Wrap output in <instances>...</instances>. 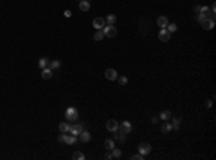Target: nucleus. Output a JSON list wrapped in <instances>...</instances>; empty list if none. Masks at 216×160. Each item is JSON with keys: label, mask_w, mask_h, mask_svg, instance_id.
Here are the masks:
<instances>
[{"label": "nucleus", "mask_w": 216, "mask_h": 160, "mask_svg": "<svg viewBox=\"0 0 216 160\" xmlns=\"http://www.w3.org/2000/svg\"><path fill=\"white\" fill-rule=\"evenodd\" d=\"M102 31H104V35L108 36V38H114V36H117V29H115L114 25H107Z\"/></svg>", "instance_id": "20e7f679"}, {"label": "nucleus", "mask_w": 216, "mask_h": 160, "mask_svg": "<svg viewBox=\"0 0 216 160\" xmlns=\"http://www.w3.org/2000/svg\"><path fill=\"white\" fill-rule=\"evenodd\" d=\"M117 79H118L120 85H127V82H128V78H127V76H120Z\"/></svg>", "instance_id": "c756f323"}, {"label": "nucleus", "mask_w": 216, "mask_h": 160, "mask_svg": "<svg viewBox=\"0 0 216 160\" xmlns=\"http://www.w3.org/2000/svg\"><path fill=\"white\" fill-rule=\"evenodd\" d=\"M200 25H202V28H203L205 31H210V29L215 28V19L206 17V19H203V20L200 22Z\"/></svg>", "instance_id": "7ed1b4c3"}, {"label": "nucleus", "mask_w": 216, "mask_h": 160, "mask_svg": "<svg viewBox=\"0 0 216 160\" xmlns=\"http://www.w3.org/2000/svg\"><path fill=\"white\" fill-rule=\"evenodd\" d=\"M82 126L84 124H74V126H71V130H69V133L71 134H74V136H79L81 133H82Z\"/></svg>", "instance_id": "1a4fd4ad"}, {"label": "nucleus", "mask_w": 216, "mask_h": 160, "mask_svg": "<svg viewBox=\"0 0 216 160\" xmlns=\"http://www.w3.org/2000/svg\"><path fill=\"white\" fill-rule=\"evenodd\" d=\"M144 157H146V156H143V154H140V153H138V154H134L131 159H133V160H144Z\"/></svg>", "instance_id": "473e14b6"}, {"label": "nucleus", "mask_w": 216, "mask_h": 160, "mask_svg": "<svg viewBox=\"0 0 216 160\" xmlns=\"http://www.w3.org/2000/svg\"><path fill=\"white\" fill-rule=\"evenodd\" d=\"M115 22H117V16H115V15H111V13H109L107 17H105V23H107V25H114Z\"/></svg>", "instance_id": "b1692460"}, {"label": "nucleus", "mask_w": 216, "mask_h": 160, "mask_svg": "<svg viewBox=\"0 0 216 160\" xmlns=\"http://www.w3.org/2000/svg\"><path fill=\"white\" fill-rule=\"evenodd\" d=\"M111 154H112V157H114V159H120L122 153H121V150H120V149H115V147H114V149L111 150Z\"/></svg>", "instance_id": "c85d7f7f"}, {"label": "nucleus", "mask_w": 216, "mask_h": 160, "mask_svg": "<svg viewBox=\"0 0 216 160\" xmlns=\"http://www.w3.org/2000/svg\"><path fill=\"white\" fill-rule=\"evenodd\" d=\"M160 130H162V133H170L173 130V127H172V124L170 123H164V124H162V127H160Z\"/></svg>", "instance_id": "5701e85b"}, {"label": "nucleus", "mask_w": 216, "mask_h": 160, "mask_svg": "<svg viewBox=\"0 0 216 160\" xmlns=\"http://www.w3.org/2000/svg\"><path fill=\"white\" fill-rule=\"evenodd\" d=\"M52 69H51V68H43L42 69V78L43 79H46V81H48V79H51V78H52Z\"/></svg>", "instance_id": "2eb2a0df"}, {"label": "nucleus", "mask_w": 216, "mask_h": 160, "mask_svg": "<svg viewBox=\"0 0 216 160\" xmlns=\"http://www.w3.org/2000/svg\"><path fill=\"white\" fill-rule=\"evenodd\" d=\"M200 7H202L200 4H196V6H194V12H196V13H199V12H200Z\"/></svg>", "instance_id": "f704fd0d"}, {"label": "nucleus", "mask_w": 216, "mask_h": 160, "mask_svg": "<svg viewBox=\"0 0 216 160\" xmlns=\"http://www.w3.org/2000/svg\"><path fill=\"white\" fill-rule=\"evenodd\" d=\"M48 65H49V59H48V58H41V59H39V68H41V69L48 68Z\"/></svg>", "instance_id": "393cba45"}, {"label": "nucleus", "mask_w": 216, "mask_h": 160, "mask_svg": "<svg viewBox=\"0 0 216 160\" xmlns=\"http://www.w3.org/2000/svg\"><path fill=\"white\" fill-rule=\"evenodd\" d=\"M105 159L111 160V159H114V157H112V154H111V153H107V154H105Z\"/></svg>", "instance_id": "c9c22d12"}, {"label": "nucleus", "mask_w": 216, "mask_h": 160, "mask_svg": "<svg viewBox=\"0 0 216 160\" xmlns=\"http://www.w3.org/2000/svg\"><path fill=\"white\" fill-rule=\"evenodd\" d=\"M89 9H91L89 0H81V1H79V10L81 12H88Z\"/></svg>", "instance_id": "f8f14e48"}, {"label": "nucleus", "mask_w": 216, "mask_h": 160, "mask_svg": "<svg viewBox=\"0 0 216 160\" xmlns=\"http://www.w3.org/2000/svg\"><path fill=\"white\" fill-rule=\"evenodd\" d=\"M104 147L107 150H112L114 147H115V141L112 139H107L105 141H104Z\"/></svg>", "instance_id": "a211bd4d"}, {"label": "nucleus", "mask_w": 216, "mask_h": 160, "mask_svg": "<svg viewBox=\"0 0 216 160\" xmlns=\"http://www.w3.org/2000/svg\"><path fill=\"white\" fill-rule=\"evenodd\" d=\"M79 140H81L82 143H88V141L91 140V133H89V131H84V130H82V133L79 134Z\"/></svg>", "instance_id": "4468645a"}, {"label": "nucleus", "mask_w": 216, "mask_h": 160, "mask_svg": "<svg viewBox=\"0 0 216 160\" xmlns=\"http://www.w3.org/2000/svg\"><path fill=\"white\" fill-rule=\"evenodd\" d=\"M194 17H196V20H197V22H202L203 19H206V16L203 15V13H196V16H194Z\"/></svg>", "instance_id": "7c9ffc66"}, {"label": "nucleus", "mask_w": 216, "mask_h": 160, "mask_svg": "<svg viewBox=\"0 0 216 160\" xmlns=\"http://www.w3.org/2000/svg\"><path fill=\"white\" fill-rule=\"evenodd\" d=\"M159 117L162 118V120H164V121H167V120H170V118H172V113H170L169 110H164V111L160 113V116H159Z\"/></svg>", "instance_id": "aec40b11"}, {"label": "nucleus", "mask_w": 216, "mask_h": 160, "mask_svg": "<svg viewBox=\"0 0 216 160\" xmlns=\"http://www.w3.org/2000/svg\"><path fill=\"white\" fill-rule=\"evenodd\" d=\"M76 141H78V139H76V136H74V134H71V136H68L66 134V139H65V144H75Z\"/></svg>", "instance_id": "6ab92c4d"}, {"label": "nucleus", "mask_w": 216, "mask_h": 160, "mask_svg": "<svg viewBox=\"0 0 216 160\" xmlns=\"http://www.w3.org/2000/svg\"><path fill=\"white\" fill-rule=\"evenodd\" d=\"M151 151V146L150 143H147V141H143L138 144V153L143 154V156H147V154H150Z\"/></svg>", "instance_id": "f03ea898"}, {"label": "nucleus", "mask_w": 216, "mask_h": 160, "mask_svg": "<svg viewBox=\"0 0 216 160\" xmlns=\"http://www.w3.org/2000/svg\"><path fill=\"white\" fill-rule=\"evenodd\" d=\"M104 36H105V35H104V31H102V29H98L97 32L92 35V39L98 42V41H102V39H104Z\"/></svg>", "instance_id": "f3484780"}, {"label": "nucleus", "mask_w": 216, "mask_h": 160, "mask_svg": "<svg viewBox=\"0 0 216 160\" xmlns=\"http://www.w3.org/2000/svg\"><path fill=\"white\" fill-rule=\"evenodd\" d=\"M170 38H172V33L167 32L166 28H164V29H160V32H159V39H160L162 42H169Z\"/></svg>", "instance_id": "423d86ee"}, {"label": "nucleus", "mask_w": 216, "mask_h": 160, "mask_svg": "<svg viewBox=\"0 0 216 160\" xmlns=\"http://www.w3.org/2000/svg\"><path fill=\"white\" fill-rule=\"evenodd\" d=\"M157 25H159L160 29H164V28L169 25V19H167L166 16H159V17H157Z\"/></svg>", "instance_id": "9b49d317"}, {"label": "nucleus", "mask_w": 216, "mask_h": 160, "mask_svg": "<svg viewBox=\"0 0 216 160\" xmlns=\"http://www.w3.org/2000/svg\"><path fill=\"white\" fill-rule=\"evenodd\" d=\"M72 159L74 160H84L85 159V154H84L82 151H75V153L72 154Z\"/></svg>", "instance_id": "a878e982"}, {"label": "nucleus", "mask_w": 216, "mask_h": 160, "mask_svg": "<svg viewBox=\"0 0 216 160\" xmlns=\"http://www.w3.org/2000/svg\"><path fill=\"white\" fill-rule=\"evenodd\" d=\"M65 117H66V120H68L69 123H74V121H78L79 113H78V110H76L75 107H69V108H66V111H65Z\"/></svg>", "instance_id": "f257e3e1"}, {"label": "nucleus", "mask_w": 216, "mask_h": 160, "mask_svg": "<svg viewBox=\"0 0 216 160\" xmlns=\"http://www.w3.org/2000/svg\"><path fill=\"white\" fill-rule=\"evenodd\" d=\"M65 16H66V17H71V16H72L71 10H65Z\"/></svg>", "instance_id": "e433bc0d"}, {"label": "nucleus", "mask_w": 216, "mask_h": 160, "mask_svg": "<svg viewBox=\"0 0 216 160\" xmlns=\"http://www.w3.org/2000/svg\"><path fill=\"white\" fill-rule=\"evenodd\" d=\"M210 107H212V100L206 101V108H210Z\"/></svg>", "instance_id": "4c0bfd02"}, {"label": "nucleus", "mask_w": 216, "mask_h": 160, "mask_svg": "<svg viewBox=\"0 0 216 160\" xmlns=\"http://www.w3.org/2000/svg\"><path fill=\"white\" fill-rule=\"evenodd\" d=\"M166 29H167L169 33H174L177 31V25H176V23H169V25L166 26Z\"/></svg>", "instance_id": "bb28decb"}, {"label": "nucleus", "mask_w": 216, "mask_h": 160, "mask_svg": "<svg viewBox=\"0 0 216 160\" xmlns=\"http://www.w3.org/2000/svg\"><path fill=\"white\" fill-rule=\"evenodd\" d=\"M118 130H120V131H122L124 134H128L130 131L133 130V127H131V123H130V121H122V123H121V126H118Z\"/></svg>", "instance_id": "6e6552de"}, {"label": "nucleus", "mask_w": 216, "mask_h": 160, "mask_svg": "<svg viewBox=\"0 0 216 160\" xmlns=\"http://www.w3.org/2000/svg\"><path fill=\"white\" fill-rule=\"evenodd\" d=\"M59 130H61V133H69V130H71V124H69V121H64V123H61V124H59Z\"/></svg>", "instance_id": "dca6fc26"}, {"label": "nucleus", "mask_w": 216, "mask_h": 160, "mask_svg": "<svg viewBox=\"0 0 216 160\" xmlns=\"http://www.w3.org/2000/svg\"><path fill=\"white\" fill-rule=\"evenodd\" d=\"M199 13H203L206 17H209V16L212 15V12H210V9H209L207 6H202V7H200V12H199Z\"/></svg>", "instance_id": "cd10ccee"}, {"label": "nucleus", "mask_w": 216, "mask_h": 160, "mask_svg": "<svg viewBox=\"0 0 216 160\" xmlns=\"http://www.w3.org/2000/svg\"><path fill=\"white\" fill-rule=\"evenodd\" d=\"M65 139H66V133H62L61 136H58V141L62 144H65Z\"/></svg>", "instance_id": "2f4dec72"}, {"label": "nucleus", "mask_w": 216, "mask_h": 160, "mask_svg": "<svg viewBox=\"0 0 216 160\" xmlns=\"http://www.w3.org/2000/svg\"><path fill=\"white\" fill-rule=\"evenodd\" d=\"M159 120H160V117H153V118H151V123H153V124H157V123H159Z\"/></svg>", "instance_id": "72a5a7b5"}, {"label": "nucleus", "mask_w": 216, "mask_h": 160, "mask_svg": "<svg viewBox=\"0 0 216 160\" xmlns=\"http://www.w3.org/2000/svg\"><path fill=\"white\" fill-rule=\"evenodd\" d=\"M105 78H107L108 81H117L118 74H117V71L114 68H108L107 71H105Z\"/></svg>", "instance_id": "39448f33"}, {"label": "nucleus", "mask_w": 216, "mask_h": 160, "mask_svg": "<svg viewBox=\"0 0 216 160\" xmlns=\"http://www.w3.org/2000/svg\"><path fill=\"white\" fill-rule=\"evenodd\" d=\"M79 1H81V0H79Z\"/></svg>", "instance_id": "58836bf2"}, {"label": "nucleus", "mask_w": 216, "mask_h": 160, "mask_svg": "<svg viewBox=\"0 0 216 160\" xmlns=\"http://www.w3.org/2000/svg\"><path fill=\"white\" fill-rule=\"evenodd\" d=\"M92 26L95 28V29H104L105 28V19L104 17H95L94 20H92Z\"/></svg>", "instance_id": "0eeeda50"}, {"label": "nucleus", "mask_w": 216, "mask_h": 160, "mask_svg": "<svg viewBox=\"0 0 216 160\" xmlns=\"http://www.w3.org/2000/svg\"><path fill=\"white\" fill-rule=\"evenodd\" d=\"M61 65H62L61 61H58V59H56V61H49V66H48V68H51V69L54 71V69H59Z\"/></svg>", "instance_id": "4be33fe9"}, {"label": "nucleus", "mask_w": 216, "mask_h": 160, "mask_svg": "<svg viewBox=\"0 0 216 160\" xmlns=\"http://www.w3.org/2000/svg\"><path fill=\"white\" fill-rule=\"evenodd\" d=\"M180 121H182V118L180 117H173V123H172L173 130H179V128H180Z\"/></svg>", "instance_id": "412c9836"}, {"label": "nucleus", "mask_w": 216, "mask_h": 160, "mask_svg": "<svg viewBox=\"0 0 216 160\" xmlns=\"http://www.w3.org/2000/svg\"><path fill=\"white\" fill-rule=\"evenodd\" d=\"M114 139L117 140V141H120V143H124L125 141V134L122 131L117 130V131H114Z\"/></svg>", "instance_id": "ddd939ff"}, {"label": "nucleus", "mask_w": 216, "mask_h": 160, "mask_svg": "<svg viewBox=\"0 0 216 160\" xmlns=\"http://www.w3.org/2000/svg\"><path fill=\"white\" fill-rule=\"evenodd\" d=\"M118 123L115 121V120H109V121H107V130L108 131H111V133H114V131H117L118 130Z\"/></svg>", "instance_id": "9d476101"}]
</instances>
